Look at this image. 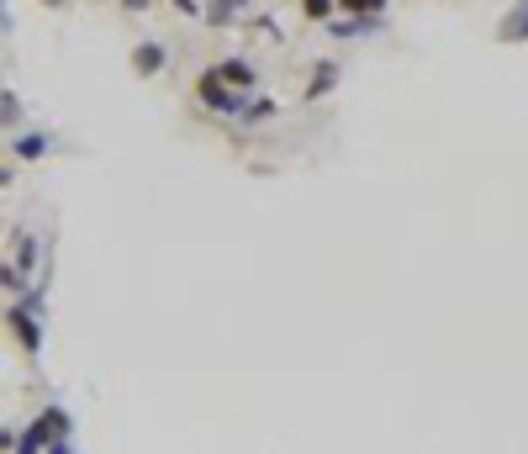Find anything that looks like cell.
Segmentation results:
<instances>
[{"label": "cell", "instance_id": "6da1fadb", "mask_svg": "<svg viewBox=\"0 0 528 454\" xmlns=\"http://www.w3.org/2000/svg\"><path fill=\"white\" fill-rule=\"evenodd\" d=\"M43 323H48V275L32 280L22 296H11L6 307H0V328L11 333V344L22 349V359H43Z\"/></svg>", "mask_w": 528, "mask_h": 454}, {"label": "cell", "instance_id": "7a4b0ae2", "mask_svg": "<svg viewBox=\"0 0 528 454\" xmlns=\"http://www.w3.org/2000/svg\"><path fill=\"white\" fill-rule=\"evenodd\" d=\"M191 101H196V111H206V117H222V122H233V117H238V106H243V96H233V90L217 80L212 64H206V69L196 74Z\"/></svg>", "mask_w": 528, "mask_h": 454}, {"label": "cell", "instance_id": "3957f363", "mask_svg": "<svg viewBox=\"0 0 528 454\" xmlns=\"http://www.w3.org/2000/svg\"><path fill=\"white\" fill-rule=\"evenodd\" d=\"M175 64V48L164 43V37H143V43H132L127 48V69H132V80H159V74Z\"/></svg>", "mask_w": 528, "mask_h": 454}, {"label": "cell", "instance_id": "277c9868", "mask_svg": "<svg viewBox=\"0 0 528 454\" xmlns=\"http://www.w3.org/2000/svg\"><path fill=\"white\" fill-rule=\"evenodd\" d=\"M53 154H59V138H53L48 127H22V132L6 138V159L11 164H43Z\"/></svg>", "mask_w": 528, "mask_h": 454}, {"label": "cell", "instance_id": "5b68a950", "mask_svg": "<svg viewBox=\"0 0 528 454\" xmlns=\"http://www.w3.org/2000/svg\"><path fill=\"white\" fill-rule=\"evenodd\" d=\"M212 74H217V80L233 90V96H254V90H259V80H264V74H259V64L249 59V53H222V59L212 64Z\"/></svg>", "mask_w": 528, "mask_h": 454}, {"label": "cell", "instance_id": "8992f818", "mask_svg": "<svg viewBox=\"0 0 528 454\" xmlns=\"http://www.w3.org/2000/svg\"><path fill=\"white\" fill-rule=\"evenodd\" d=\"M22 433H32L37 444H64V439H74V418H69V407H59V402H48L43 412H37V418L22 428Z\"/></svg>", "mask_w": 528, "mask_h": 454}, {"label": "cell", "instance_id": "52a82bcc", "mask_svg": "<svg viewBox=\"0 0 528 454\" xmlns=\"http://www.w3.org/2000/svg\"><path fill=\"white\" fill-rule=\"evenodd\" d=\"M11 264L22 270L27 280H37V264H43V238H37V227H11Z\"/></svg>", "mask_w": 528, "mask_h": 454}, {"label": "cell", "instance_id": "ba28073f", "mask_svg": "<svg viewBox=\"0 0 528 454\" xmlns=\"http://www.w3.org/2000/svg\"><path fill=\"white\" fill-rule=\"evenodd\" d=\"M338 80H344V64H338V59H317V64L307 69V85H301V101H307V106L328 101L333 90H338Z\"/></svg>", "mask_w": 528, "mask_h": 454}, {"label": "cell", "instance_id": "9c48e42d", "mask_svg": "<svg viewBox=\"0 0 528 454\" xmlns=\"http://www.w3.org/2000/svg\"><path fill=\"white\" fill-rule=\"evenodd\" d=\"M323 32L333 37V43H365V37L386 32V16H333Z\"/></svg>", "mask_w": 528, "mask_h": 454}, {"label": "cell", "instance_id": "30bf717a", "mask_svg": "<svg viewBox=\"0 0 528 454\" xmlns=\"http://www.w3.org/2000/svg\"><path fill=\"white\" fill-rule=\"evenodd\" d=\"M492 37L502 48H523L528 43V0H513V6L502 11V22L492 27Z\"/></svg>", "mask_w": 528, "mask_h": 454}, {"label": "cell", "instance_id": "8fae6325", "mask_svg": "<svg viewBox=\"0 0 528 454\" xmlns=\"http://www.w3.org/2000/svg\"><path fill=\"white\" fill-rule=\"evenodd\" d=\"M280 117V101L275 96H259V90H254V96H243V106H238V127H264V122H275Z\"/></svg>", "mask_w": 528, "mask_h": 454}, {"label": "cell", "instance_id": "7c38bea8", "mask_svg": "<svg viewBox=\"0 0 528 454\" xmlns=\"http://www.w3.org/2000/svg\"><path fill=\"white\" fill-rule=\"evenodd\" d=\"M22 127H27V106H22V96H16L11 85H0V132L11 138V132H22Z\"/></svg>", "mask_w": 528, "mask_h": 454}, {"label": "cell", "instance_id": "4fadbf2b", "mask_svg": "<svg viewBox=\"0 0 528 454\" xmlns=\"http://www.w3.org/2000/svg\"><path fill=\"white\" fill-rule=\"evenodd\" d=\"M296 16L307 27H328L333 16H338V0H296Z\"/></svg>", "mask_w": 528, "mask_h": 454}, {"label": "cell", "instance_id": "5bb4252c", "mask_svg": "<svg viewBox=\"0 0 528 454\" xmlns=\"http://www.w3.org/2000/svg\"><path fill=\"white\" fill-rule=\"evenodd\" d=\"M27 286H32V280H27L22 270H16L11 259H0V291H6V301H11V296H22Z\"/></svg>", "mask_w": 528, "mask_h": 454}, {"label": "cell", "instance_id": "9a60e30c", "mask_svg": "<svg viewBox=\"0 0 528 454\" xmlns=\"http://www.w3.org/2000/svg\"><path fill=\"white\" fill-rule=\"evenodd\" d=\"M391 0H338V16H386Z\"/></svg>", "mask_w": 528, "mask_h": 454}, {"label": "cell", "instance_id": "2e32d148", "mask_svg": "<svg viewBox=\"0 0 528 454\" xmlns=\"http://www.w3.org/2000/svg\"><path fill=\"white\" fill-rule=\"evenodd\" d=\"M175 16H185V22H201V0H164Z\"/></svg>", "mask_w": 528, "mask_h": 454}, {"label": "cell", "instance_id": "e0dca14e", "mask_svg": "<svg viewBox=\"0 0 528 454\" xmlns=\"http://www.w3.org/2000/svg\"><path fill=\"white\" fill-rule=\"evenodd\" d=\"M159 0H117V11H127V16H148Z\"/></svg>", "mask_w": 528, "mask_h": 454}, {"label": "cell", "instance_id": "ac0fdd59", "mask_svg": "<svg viewBox=\"0 0 528 454\" xmlns=\"http://www.w3.org/2000/svg\"><path fill=\"white\" fill-rule=\"evenodd\" d=\"M11 454H43V444H37L32 433H22V428H16V449H11Z\"/></svg>", "mask_w": 528, "mask_h": 454}, {"label": "cell", "instance_id": "d6986e66", "mask_svg": "<svg viewBox=\"0 0 528 454\" xmlns=\"http://www.w3.org/2000/svg\"><path fill=\"white\" fill-rule=\"evenodd\" d=\"M11 185H16V164H11V159H0V196H6Z\"/></svg>", "mask_w": 528, "mask_h": 454}, {"label": "cell", "instance_id": "ffe728a7", "mask_svg": "<svg viewBox=\"0 0 528 454\" xmlns=\"http://www.w3.org/2000/svg\"><path fill=\"white\" fill-rule=\"evenodd\" d=\"M16 449V428H0V454H11Z\"/></svg>", "mask_w": 528, "mask_h": 454}, {"label": "cell", "instance_id": "44dd1931", "mask_svg": "<svg viewBox=\"0 0 528 454\" xmlns=\"http://www.w3.org/2000/svg\"><path fill=\"white\" fill-rule=\"evenodd\" d=\"M0 32H11V0H0Z\"/></svg>", "mask_w": 528, "mask_h": 454}, {"label": "cell", "instance_id": "7402d4cb", "mask_svg": "<svg viewBox=\"0 0 528 454\" xmlns=\"http://www.w3.org/2000/svg\"><path fill=\"white\" fill-rule=\"evenodd\" d=\"M37 6H43V11H69L74 0H37Z\"/></svg>", "mask_w": 528, "mask_h": 454}, {"label": "cell", "instance_id": "603a6c76", "mask_svg": "<svg viewBox=\"0 0 528 454\" xmlns=\"http://www.w3.org/2000/svg\"><path fill=\"white\" fill-rule=\"evenodd\" d=\"M43 454H74V439H64V444H48Z\"/></svg>", "mask_w": 528, "mask_h": 454}]
</instances>
